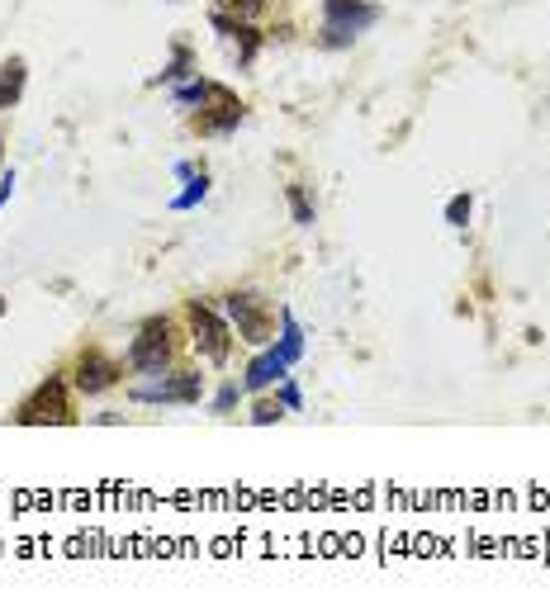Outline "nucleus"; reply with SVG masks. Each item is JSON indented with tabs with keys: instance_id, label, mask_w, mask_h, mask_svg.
Instances as JSON below:
<instances>
[{
	"instance_id": "obj_14",
	"label": "nucleus",
	"mask_w": 550,
	"mask_h": 616,
	"mask_svg": "<svg viewBox=\"0 0 550 616\" xmlns=\"http://www.w3.org/2000/svg\"><path fill=\"white\" fill-rule=\"evenodd\" d=\"M185 76H195V72H190V53H185V48H176V57H171V67H166V72H162V86H181Z\"/></svg>"
},
{
	"instance_id": "obj_10",
	"label": "nucleus",
	"mask_w": 550,
	"mask_h": 616,
	"mask_svg": "<svg viewBox=\"0 0 550 616\" xmlns=\"http://www.w3.org/2000/svg\"><path fill=\"white\" fill-rule=\"evenodd\" d=\"M176 176L185 181V190L171 200V209H176V214H185V209H195V204L209 195V176H204V171H195L190 162H176Z\"/></svg>"
},
{
	"instance_id": "obj_4",
	"label": "nucleus",
	"mask_w": 550,
	"mask_h": 616,
	"mask_svg": "<svg viewBox=\"0 0 550 616\" xmlns=\"http://www.w3.org/2000/svg\"><path fill=\"white\" fill-rule=\"evenodd\" d=\"M166 361H171V327H166V318H152V323H143V332L133 337L129 365L138 375H162Z\"/></svg>"
},
{
	"instance_id": "obj_8",
	"label": "nucleus",
	"mask_w": 550,
	"mask_h": 616,
	"mask_svg": "<svg viewBox=\"0 0 550 616\" xmlns=\"http://www.w3.org/2000/svg\"><path fill=\"white\" fill-rule=\"evenodd\" d=\"M119 384V365L110 356H100V351H86L81 361H76V389L81 394H105Z\"/></svg>"
},
{
	"instance_id": "obj_3",
	"label": "nucleus",
	"mask_w": 550,
	"mask_h": 616,
	"mask_svg": "<svg viewBox=\"0 0 550 616\" xmlns=\"http://www.w3.org/2000/svg\"><path fill=\"white\" fill-rule=\"evenodd\" d=\"M19 422H24V427H43V422H57V427H62V422H72V403H67V384L62 380H43L34 389V394H29V399L19 403Z\"/></svg>"
},
{
	"instance_id": "obj_15",
	"label": "nucleus",
	"mask_w": 550,
	"mask_h": 616,
	"mask_svg": "<svg viewBox=\"0 0 550 616\" xmlns=\"http://www.w3.org/2000/svg\"><path fill=\"white\" fill-rule=\"evenodd\" d=\"M290 209H294V223H299V228H309L313 223V209H309V200H304L299 185H290Z\"/></svg>"
},
{
	"instance_id": "obj_6",
	"label": "nucleus",
	"mask_w": 550,
	"mask_h": 616,
	"mask_svg": "<svg viewBox=\"0 0 550 616\" xmlns=\"http://www.w3.org/2000/svg\"><path fill=\"white\" fill-rule=\"evenodd\" d=\"M200 375H162V380L133 384V403H200Z\"/></svg>"
},
{
	"instance_id": "obj_19",
	"label": "nucleus",
	"mask_w": 550,
	"mask_h": 616,
	"mask_svg": "<svg viewBox=\"0 0 550 616\" xmlns=\"http://www.w3.org/2000/svg\"><path fill=\"white\" fill-rule=\"evenodd\" d=\"M233 403H238V384H223V389H219V399H214V413H228Z\"/></svg>"
},
{
	"instance_id": "obj_2",
	"label": "nucleus",
	"mask_w": 550,
	"mask_h": 616,
	"mask_svg": "<svg viewBox=\"0 0 550 616\" xmlns=\"http://www.w3.org/2000/svg\"><path fill=\"white\" fill-rule=\"evenodd\" d=\"M190 342H195V351H200V361H209V365H223L228 361V346H233L228 323H223L214 308H204L200 299L190 304Z\"/></svg>"
},
{
	"instance_id": "obj_13",
	"label": "nucleus",
	"mask_w": 550,
	"mask_h": 616,
	"mask_svg": "<svg viewBox=\"0 0 550 616\" xmlns=\"http://www.w3.org/2000/svg\"><path fill=\"white\" fill-rule=\"evenodd\" d=\"M223 15H233V19H257L266 15V0H214Z\"/></svg>"
},
{
	"instance_id": "obj_9",
	"label": "nucleus",
	"mask_w": 550,
	"mask_h": 616,
	"mask_svg": "<svg viewBox=\"0 0 550 616\" xmlns=\"http://www.w3.org/2000/svg\"><path fill=\"white\" fill-rule=\"evenodd\" d=\"M285 375H290V365L280 361V356H275V346H271V351H261L257 361L247 365V380H242V389H252V394H257V389H271V384H280Z\"/></svg>"
},
{
	"instance_id": "obj_17",
	"label": "nucleus",
	"mask_w": 550,
	"mask_h": 616,
	"mask_svg": "<svg viewBox=\"0 0 550 616\" xmlns=\"http://www.w3.org/2000/svg\"><path fill=\"white\" fill-rule=\"evenodd\" d=\"M275 417H285V408H280V399L257 403V413H252V422H257V427H266V422H275Z\"/></svg>"
},
{
	"instance_id": "obj_18",
	"label": "nucleus",
	"mask_w": 550,
	"mask_h": 616,
	"mask_svg": "<svg viewBox=\"0 0 550 616\" xmlns=\"http://www.w3.org/2000/svg\"><path fill=\"white\" fill-rule=\"evenodd\" d=\"M275 399H280V408H285V413H294V408H299V389H294L290 380H280V389H275Z\"/></svg>"
},
{
	"instance_id": "obj_7",
	"label": "nucleus",
	"mask_w": 550,
	"mask_h": 616,
	"mask_svg": "<svg viewBox=\"0 0 550 616\" xmlns=\"http://www.w3.org/2000/svg\"><path fill=\"white\" fill-rule=\"evenodd\" d=\"M238 124H242V100L233 91L214 86V91H209V100L200 105V119H195V128H200V133H233Z\"/></svg>"
},
{
	"instance_id": "obj_11",
	"label": "nucleus",
	"mask_w": 550,
	"mask_h": 616,
	"mask_svg": "<svg viewBox=\"0 0 550 616\" xmlns=\"http://www.w3.org/2000/svg\"><path fill=\"white\" fill-rule=\"evenodd\" d=\"M275 356L285 365H299V356H304V332H299V323H294L285 308H280V342H275Z\"/></svg>"
},
{
	"instance_id": "obj_12",
	"label": "nucleus",
	"mask_w": 550,
	"mask_h": 616,
	"mask_svg": "<svg viewBox=\"0 0 550 616\" xmlns=\"http://www.w3.org/2000/svg\"><path fill=\"white\" fill-rule=\"evenodd\" d=\"M24 57H10V62H0V109H10L24 95Z\"/></svg>"
},
{
	"instance_id": "obj_5",
	"label": "nucleus",
	"mask_w": 550,
	"mask_h": 616,
	"mask_svg": "<svg viewBox=\"0 0 550 616\" xmlns=\"http://www.w3.org/2000/svg\"><path fill=\"white\" fill-rule=\"evenodd\" d=\"M223 308H228V318L238 323L242 342H252V346L271 342V308L261 304L257 294H228V299H223Z\"/></svg>"
},
{
	"instance_id": "obj_20",
	"label": "nucleus",
	"mask_w": 550,
	"mask_h": 616,
	"mask_svg": "<svg viewBox=\"0 0 550 616\" xmlns=\"http://www.w3.org/2000/svg\"><path fill=\"white\" fill-rule=\"evenodd\" d=\"M10 190H15V176H5V181H0V204L10 200Z\"/></svg>"
},
{
	"instance_id": "obj_1",
	"label": "nucleus",
	"mask_w": 550,
	"mask_h": 616,
	"mask_svg": "<svg viewBox=\"0 0 550 616\" xmlns=\"http://www.w3.org/2000/svg\"><path fill=\"white\" fill-rule=\"evenodd\" d=\"M375 19H380V5L370 0H323V48H347Z\"/></svg>"
},
{
	"instance_id": "obj_16",
	"label": "nucleus",
	"mask_w": 550,
	"mask_h": 616,
	"mask_svg": "<svg viewBox=\"0 0 550 616\" xmlns=\"http://www.w3.org/2000/svg\"><path fill=\"white\" fill-rule=\"evenodd\" d=\"M465 218H470V195H456V200L446 204V223H451V228H465Z\"/></svg>"
}]
</instances>
